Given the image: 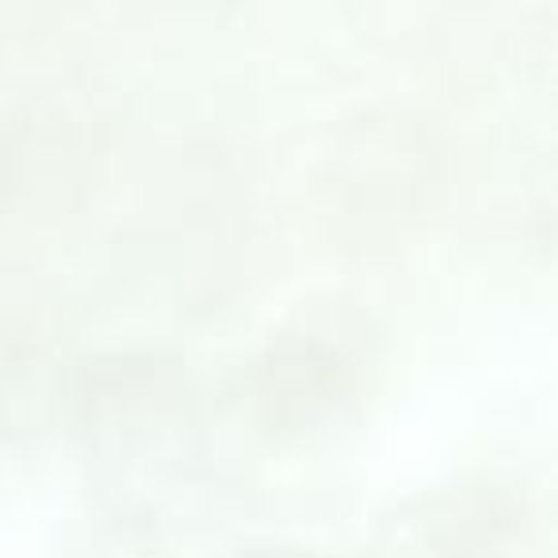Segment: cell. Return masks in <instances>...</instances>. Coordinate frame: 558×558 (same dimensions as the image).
Masks as SVG:
<instances>
[{"label": "cell", "mask_w": 558, "mask_h": 558, "mask_svg": "<svg viewBox=\"0 0 558 558\" xmlns=\"http://www.w3.org/2000/svg\"><path fill=\"white\" fill-rule=\"evenodd\" d=\"M268 558H291V555H268Z\"/></svg>", "instance_id": "1"}]
</instances>
